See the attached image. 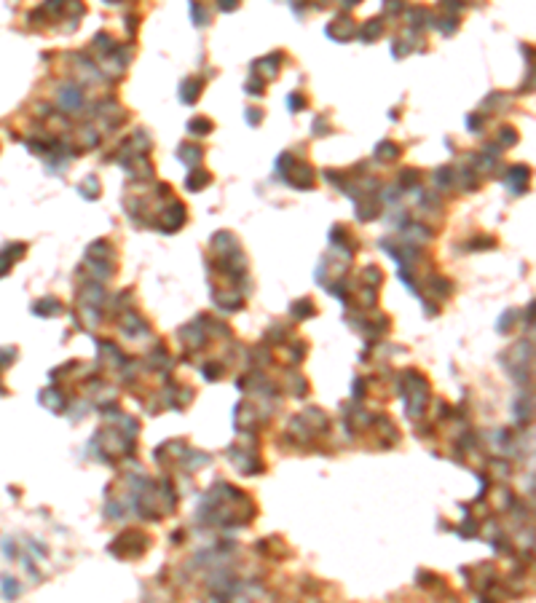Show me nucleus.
Segmentation results:
<instances>
[{"mask_svg":"<svg viewBox=\"0 0 536 603\" xmlns=\"http://www.w3.org/2000/svg\"><path fill=\"white\" fill-rule=\"evenodd\" d=\"M236 6H239V0H220V8H236Z\"/></svg>","mask_w":536,"mask_h":603,"instance_id":"nucleus-2","label":"nucleus"},{"mask_svg":"<svg viewBox=\"0 0 536 603\" xmlns=\"http://www.w3.org/2000/svg\"><path fill=\"white\" fill-rule=\"evenodd\" d=\"M209 121H204V118H198V121H190V132H196V134H207L209 132Z\"/></svg>","mask_w":536,"mask_h":603,"instance_id":"nucleus-1","label":"nucleus"}]
</instances>
